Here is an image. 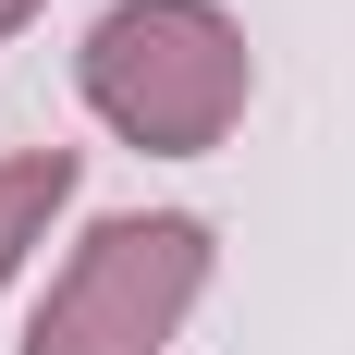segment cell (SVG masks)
<instances>
[{
  "label": "cell",
  "instance_id": "cell-1",
  "mask_svg": "<svg viewBox=\"0 0 355 355\" xmlns=\"http://www.w3.org/2000/svg\"><path fill=\"white\" fill-rule=\"evenodd\" d=\"M73 98L135 159H209L257 110V49L220 0H110L73 37Z\"/></svg>",
  "mask_w": 355,
  "mask_h": 355
},
{
  "label": "cell",
  "instance_id": "cell-2",
  "mask_svg": "<svg viewBox=\"0 0 355 355\" xmlns=\"http://www.w3.org/2000/svg\"><path fill=\"white\" fill-rule=\"evenodd\" d=\"M220 282V233L196 209H98L25 306V355H172Z\"/></svg>",
  "mask_w": 355,
  "mask_h": 355
},
{
  "label": "cell",
  "instance_id": "cell-3",
  "mask_svg": "<svg viewBox=\"0 0 355 355\" xmlns=\"http://www.w3.org/2000/svg\"><path fill=\"white\" fill-rule=\"evenodd\" d=\"M73 184H86V147H0V294L25 282V257L73 209Z\"/></svg>",
  "mask_w": 355,
  "mask_h": 355
},
{
  "label": "cell",
  "instance_id": "cell-4",
  "mask_svg": "<svg viewBox=\"0 0 355 355\" xmlns=\"http://www.w3.org/2000/svg\"><path fill=\"white\" fill-rule=\"evenodd\" d=\"M37 12H49V0H0V37H25V25H37Z\"/></svg>",
  "mask_w": 355,
  "mask_h": 355
}]
</instances>
